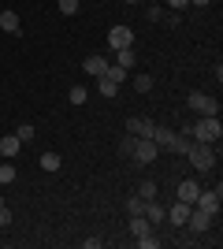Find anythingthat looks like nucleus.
<instances>
[{
    "label": "nucleus",
    "instance_id": "8",
    "mask_svg": "<svg viewBox=\"0 0 223 249\" xmlns=\"http://www.w3.org/2000/svg\"><path fill=\"white\" fill-rule=\"evenodd\" d=\"M220 197H223V186H220V182H216V190H201L193 205H197V208H205L208 216H216V212H220Z\"/></svg>",
    "mask_w": 223,
    "mask_h": 249
},
{
    "label": "nucleus",
    "instance_id": "20",
    "mask_svg": "<svg viewBox=\"0 0 223 249\" xmlns=\"http://www.w3.org/2000/svg\"><path fill=\"white\" fill-rule=\"evenodd\" d=\"M15 167H11V160H0V186H8V182H15Z\"/></svg>",
    "mask_w": 223,
    "mask_h": 249
},
{
    "label": "nucleus",
    "instance_id": "14",
    "mask_svg": "<svg viewBox=\"0 0 223 249\" xmlns=\"http://www.w3.org/2000/svg\"><path fill=\"white\" fill-rule=\"evenodd\" d=\"M197 194H201V186H197L193 178H182V182H179V201L193 205V201H197Z\"/></svg>",
    "mask_w": 223,
    "mask_h": 249
},
{
    "label": "nucleus",
    "instance_id": "24",
    "mask_svg": "<svg viewBox=\"0 0 223 249\" xmlns=\"http://www.w3.org/2000/svg\"><path fill=\"white\" fill-rule=\"evenodd\" d=\"M134 89H138V93H149V89H153V78H149V74H134Z\"/></svg>",
    "mask_w": 223,
    "mask_h": 249
},
{
    "label": "nucleus",
    "instance_id": "23",
    "mask_svg": "<svg viewBox=\"0 0 223 249\" xmlns=\"http://www.w3.org/2000/svg\"><path fill=\"white\" fill-rule=\"evenodd\" d=\"M141 249H160V238H156V231H149V234H141V238H134Z\"/></svg>",
    "mask_w": 223,
    "mask_h": 249
},
{
    "label": "nucleus",
    "instance_id": "12",
    "mask_svg": "<svg viewBox=\"0 0 223 249\" xmlns=\"http://www.w3.org/2000/svg\"><path fill=\"white\" fill-rule=\"evenodd\" d=\"M145 219L153 223V227H160V223L168 219V208H164V205H156V197H153V201H145Z\"/></svg>",
    "mask_w": 223,
    "mask_h": 249
},
{
    "label": "nucleus",
    "instance_id": "2",
    "mask_svg": "<svg viewBox=\"0 0 223 249\" xmlns=\"http://www.w3.org/2000/svg\"><path fill=\"white\" fill-rule=\"evenodd\" d=\"M220 138H223V123H220V115H201V119L193 123V142L216 145Z\"/></svg>",
    "mask_w": 223,
    "mask_h": 249
},
{
    "label": "nucleus",
    "instance_id": "15",
    "mask_svg": "<svg viewBox=\"0 0 223 249\" xmlns=\"http://www.w3.org/2000/svg\"><path fill=\"white\" fill-rule=\"evenodd\" d=\"M82 71L93 74V78H101V74L108 71V60H104V56H89V60H82Z\"/></svg>",
    "mask_w": 223,
    "mask_h": 249
},
{
    "label": "nucleus",
    "instance_id": "32",
    "mask_svg": "<svg viewBox=\"0 0 223 249\" xmlns=\"http://www.w3.org/2000/svg\"><path fill=\"white\" fill-rule=\"evenodd\" d=\"M190 4H197V8H205V4H212V0H190Z\"/></svg>",
    "mask_w": 223,
    "mask_h": 249
},
{
    "label": "nucleus",
    "instance_id": "4",
    "mask_svg": "<svg viewBox=\"0 0 223 249\" xmlns=\"http://www.w3.org/2000/svg\"><path fill=\"white\" fill-rule=\"evenodd\" d=\"M156 153H160V145L153 142V138H138V142H134V149H130V160L145 167V164H153V160H156Z\"/></svg>",
    "mask_w": 223,
    "mask_h": 249
},
{
    "label": "nucleus",
    "instance_id": "22",
    "mask_svg": "<svg viewBox=\"0 0 223 249\" xmlns=\"http://www.w3.org/2000/svg\"><path fill=\"white\" fill-rule=\"evenodd\" d=\"M86 97H89V93H86V86H71V89H67V101H71V104H86Z\"/></svg>",
    "mask_w": 223,
    "mask_h": 249
},
{
    "label": "nucleus",
    "instance_id": "3",
    "mask_svg": "<svg viewBox=\"0 0 223 249\" xmlns=\"http://www.w3.org/2000/svg\"><path fill=\"white\" fill-rule=\"evenodd\" d=\"M186 160H190L197 171H208V167L216 164V149H212V145H205V142H193L190 153H186Z\"/></svg>",
    "mask_w": 223,
    "mask_h": 249
},
{
    "label": "nucleus",
    "instance_id": "11",
    "mask_svg": "<svg viewBox=\"0 0 223 249\" xmlns=\"http://www.w3.org/2000/svg\"><path fill=\"white\" fill-rule=\"evenodd\" d=\"M0 30H8L11 37H19L22 34V19L15 15V11H0Z\"/></svg>",
    "mask_w": 223,
    "mask_h": 249
},
{
    "label": "nucleus",
    "instance_id": "28",
    "mask_svg": "<svg viewBox=\"0 0 223 249\" xmlns=\"http://www.w3.org/2000/svg\"><path fill=\"white\" fill-rule=\"evenodd\" d=\"M56 4H60L64 15H74V11H78V0H56Z\"/></svg>",
    "mask_w": 223,
    "mask_h": 249
},
{
    "label": "nucleus",
    "instance_id": "13",
    "mask_svg": "<svg viewBox=\"0 0 223 249\" xmlns=\"http://www.w3.org/2000/svg\"><path fill=\"white\" fill-rule=\"evenodd\" d=\"M22 153V142L15 134H4L0 138V156H4V160H11V156H19Z\"/></svg>",
    "mask_w": 223,
    "mask_h": 249
},
{
    "label": "nucleus",
    "instance_id": "7",
    "mask_svg": "<svg viewBox=\"0 0 223 249\" xmlns=\"http://www.w3.org/2000/svg\"><path fill=\"white\" fill-rule=\"evenodd\" d=\"M208 227H212V216H208L205 208L193 205V208H190V216H186V231H190V234H205Z\"/></svg>",
    "mask_w": 223,
    "mask_h": 249
},
{
    "label": "nucleus",
    "instance_id": "1",
    "mask_svg": "<svg viewBox=\"0 0 223 249\" xmlns=\"http://www.w3.org/2000/svg\"><path fill=\"white\" fill-rule=\"evenodd\" d=\"M153 142H156L160 149H168V153H179V156H186L190 145H193V138H182L179 130H171V126H156V130H153Z\"/></svg>",
    "mask_w": 223,
    "mask_h": 249
},
{
    "label": "nucleus",
    "instance_id": "27",
    "mask_svg": "<svg viewBox=\"0 0 223 249\" xmlns=\"http://www.w3.org/2000/svg\"><path fill=\"white\" fill-rule=\"evenodd\" d=\"M138 197L153 201V197H156V182H141V190H138Z\"/></svg>",
    "mask_w": 223,
    "mask_h": 249
},
{
    "label": "nucleus",
    "instance_id": "19",
    "mask_svg": "<svg viewBox=\"0 0 223 249\" xmlns=\"http://www.w3.org/2000/svg\"><path fill=\"white\" fill-rule=\"evenodd\" d=\"M37 164H41V171H60V164H64V160H60V153H41V160H37Z\"/></svg>",
    "mask_w": 223,
    "mask_h": 249
},
{
    "label": "nucleus",
    "instance_id": "5",
    "mask_svg": "<svg viewBox=\"0 0 223 249\" xmlns=\"http://www.w3.org/2000/svg\"><path fill=\"white\" fill-rule=\"evenodd\" d=\"M186 104H190L197 115H220V101L208 97V93H190V97H186Z\"/></svg>",
    "mask_w": 223,
    "mask_h": 249
},
{
    "label": "nucleus",
    "instance_id": "21",
    "mask_svg": "<svg viewBox=\"0 0 223 249\" xmlns=\"http://www.w3.org/2000/svg\"><path fill=\"white\" fill-rule=\"evenodd\" d=\"M127 216H145V197H138V194H134V197L127 201Z\"/></svg>",
    "mask_w": 223,
    "mask_h": 249
},
{
    "label": "nucleus",
    "instance_id": "10",
    "mask_svg": "<svg viewBox=\"0 0 223 249\" xmlns=\"http://www.w3.org/2000/svg\"><path fill=\"white\" fill-rule=\"evenodd\" d=\"M190 208H193V205H186V201H175V205L168 208V219H164V223H171V227H186Z\"/></svg>",
    "mask_w": 223,
    "mask_h": 249
},
{
    "label": "nucleus",
    "instance_id": "6",
    "mask_svg": "<svg viewBox=\"0 0 223 249\" xmlns=\"http://www.w3.org/2000/svg\"><path fill=\"white\" fill-rule=\"evenodd\" d=\"M108 49L112 52L134 49V30H130V26H112V30H108Z\"/></svg>",
    "mask_w": 223,
    "mask_h": 249
},
{
    "label": "nucleus",
    "instance_id": "31",
    "mask_svg": "<svg viewBox=\"0 0 223 249\" xmlns=\"http://www.w3.org/2000/svg\"><path fill=\"white\" fill-rule=\"evenodd\" d=\"M186 4H190V0H168V8H171V11H182Z\"/></svg>",
    "mask_w": 223,
    "mask_h": 249
},
{
    "label": "nucleus",
    "instance_id": "34",
    "mask_svg": "<svg viewBox=\"0 0 223 249\" xmlns=\"http://www.w3.org/2000/svg\"><path fill=\"white\" fill-rule=\"evenodd\" d=\"M0 160H4V156H0Z\"/></svg>",
    "mask_w": 223,
    "mask_h": 249
},
{
    "label": "nucleus",
    "instance_id": "33",
    "mask_svg": "<svg viewBox=\"0 0 223 249\" xmlns=\"http://www.w3.org/2000/svg\"><path fill=\"white\" fill-rule=\"evenodd\" d=\"M123 4H138V0H123Z\"/></svg>",
    "mask_w": 223,
    "mask_h": 249
},
{
    "label": "nucleus",
    "instance_id": "18",
    "mask_svg": "<svg viewBox=\"0 0 223 249\" xmlns=\"http://www.w3.org/2000/svg\"><path fill=\"white\" fill-rule=\"evenodd\" d=\"M101 78H108V82H116V86H123V82H127V71H123V67H119V63H108V71L101 74Z\"/></svg>",
    "mask_w": 223,
    "mask_h": 249
},
{
    "label": "nucleus",
    "instance_id": "29",
    "mask_svg": "<svg viewBox=\"0 0 223 249\" xmlns=\"http://www.w3.org/2000/svg\"><path fill=\"white\" fill-rule=\"evenodd\" d=\"M145 15H149V19H153V22H164V8H160V4H153V8H149Z\"/></svg>",
    "mask_w": 223,
    "mask_h": 249
},
{
    "label": "nucleus",
    "instance_id": "9",
    "mask_svg": "<svg viewBox=\"0 0 223 249\" xmlns=\"http://www.w3.org/2000/svg\"><path fill=\"white\" fill-rule=\"evenodd\" d=\"M153 130H156V123H153V119H145V115L127 119V134H134V138H153Z\"/></svg>",
    "mask_w": 223,
    "mask_h": 249
},
{
    "label": "nucleus",
    "instance_id": "30",
    "mask_svg": "<svg viewBox=\"0 0 223 249\" xmlns=\"http://www.w3.org/2000/svg\"><path fill=\"white\" fill-rule=\"evenodd\" d=\"M8 223H11V208L0 201V227H8Z\"/></svg>",
    "mask_w": 223,
    "mask_h": 249
},
{
    "label": "nucleus",
    "instance_id": "17",
    "mask_svg": "<svg viewBox=\"0 0 223 249\" xmlns=\"http://www.w3.org/2000/svg\"><path fill=\"white\" fill-rule=\"evenodd\" d=\"M116 63L123 67V71H130V67L138 63V52H134V49H119V52H116Z\"/></svg>",
    "mask_w": 223,
    "mask_h": 249
},
{
    "label": "nucleus",
    "instance_id": "16",
    "mask_svg": "<svg viewBox=\"0 0 223 249\" xmlns=\"http://www.w3.org/2000/svg\"><path fill=\"white\" fill-rule=\"evenodd\" d=\"M149 231H156V227H153L145 216H130V238H141V234H149Z\"/></svg>",
    "mask_w": 223,
    "mask_h": 249
},
{
    "label": "nucleus",
    "instance_id": "26",
    "mask_svg": "<svg viewBox=\"0 0 223 249\" xmlns=\"http://www.w3.org/2000/svg\"><path fill=\"white\" fill-rule=\"evenodd\" d=\"M34 134H37V130H34V126H30V123H22V126H19V130H15V138H19L22 145H26V142H34Z\"/></svg>",
    "mask_w": 223,
    "mask_h": 249
},
{
    "label": "nucleus",
    "instance_id": "25",
    "mask_svg": "<svg viewBox=\"0 0 223 249\" xmlns=\"http://www.w3.org/2000/svg\"><path fill=\"white\" fill-rule=\"evenodd\" d=\"M97 89H101V97H116L119 93V86L108 82V78H97Z\"/></svg>",
    "mask_w": 223,
    "mask_h": 249
}]
</instances>
